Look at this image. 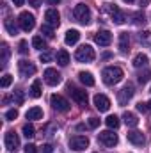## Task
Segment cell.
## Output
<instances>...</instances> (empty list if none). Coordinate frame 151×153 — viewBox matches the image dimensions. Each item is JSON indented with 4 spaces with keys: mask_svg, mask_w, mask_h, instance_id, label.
<instances>
[{
    "mask_svg": "<svg viewBox=\"0 0 151 153\" xmlns=\"http://www.w3.org/2000/svg\"><path fill=\"white\" fill-rule=\"evenodd\" d=\"M94 50H93V46H89V45H82L80 48H76L75 52V59L78 62H91V61H94Z\"/></svg>",
    "mask_w": 151,
    "mask_h": 153,
    "instance_id": "3",
    "label": "cell"
},
{
    "mask_svg": "<svg viewBox=\"0 0 151 153\" xmlns=\"http://www.w3.org/2000/svg\"><path fill=\"white\" fill-rule=\"evenodd\" d=\"M146 105H148V112H151V100L148 102V103H146Z\"/></svg>",
    "mask_w": 151,
    "mask_h": 153,
    "instance_id": "47",
    "label": "cell"
},
{
    "mask_svg": "<svg viewBox=\"0 0 151 153\" xmlns=\"http://www.w3.org/2000/svg\"><path fill=\"white\" fill-rule=\"evenodd\" d=\"M27 119H43V109L41 107H32L27 111Z\"/></svg>",
    "mask_w": 151,
    "mask_h": 153,
    "instance_id": "22",
    "label": "cell"
},
{
    "mask_svg": "<svg viewBox=\"0 0 151 153\" xmlns=\"http://www.w3.org/2000/svg\"><path fill=\"white\" fill-rule=\"evenodd\" d=\"M32 46L38 48V50H43L44 48V39L41 38V36H34L32 38Z\"/></svg>",
    "mask_w": 151,
    "mask_h": 153,
    "instance_id": "32",
    "label": "cell"
},
{
    "mask_svg": "<svg viewBox=\"0 0 151 153\" xmlns=\"http://www.w3.org/2000/svg\"><path fill=\"white\" fill-rule=\"evenodd\" d=\"M52 57H53V55H52L50 52H43V53L39 55V61H41V62H50Z\"/></svg>",
    "mask_w": 151,
    "mask_h": 153,
    "instance_id": "37",
    "label": "cell"
},
{
    "mask_svg": "<svg viewBox=\"0 0 151 153\" xmlns=\"http://www.w3.org/2000/svg\"><path fill=\"white\" fill-rule=\"evenodd\" d=\"M123 2H126V4H132V2H135V0H123Z\"/></svg>",
    "mask_w": 151,
    "mask_h": 153,
    "instance_id": "49",
    "label": "cell"
},
{
    "mask_svg": "<svg viewBox=\"0 0 151 153\" xmlns=\"http://www.w3.org/2000/svg\"><path fill=\"white\" fill-rule=\"evenodd\" d=\"M98 141L101 144H105L107 148H114L117 144V134H114L112 130H105V132H100L98 135Z\"/></svg>",
    "mask_w": 151,
    "mask_h": 153,
    "instance_id": "7",
    "label": "cell"
},
{
    "mask_svg": "<svg viewBox=\"0 0 151 153\" xmlns=\"http://www.w3.org/2000/svg\"><path fill=\"white\" fill-rule=\"evenodd\" d=\"M105 125H107L110 130H112V128L115 130V128L119 126V117H117V116H109V117L105 119Z\"/></svg>",
    "mask_w": 151,
    "mask_h": 153,
    "instance_id": "26",
    "label": "cell"
},
{
    "mask_svg": "<svg viewBox=\"0 0 151 153\" xmlns=\"http://www.w3.org/2000/svg\"><path fill=\"white\" fill-rule=\"evenodd\" d=\"M11 82H13V76H11V75H4V76H2L0 85H2V87H9V85H11Z\"/></svg>",
    "mask_w": 151,
    "mask_h": 153,
    "instance_id": "35",
    "label": "cell"
},
{
    "mask_svg": "<svg viewBox=\"0 0 151 153\" xmlns=\"http://www.w3.org/2000/svg\"><path fill=\"white\" fill-rule=\"evenodd\" d=\"M18 52H20V53H27V52H29V45H27V41H20V45H18Z\"/></svg>",
    "mask_w": 151,
    "mask_h": 153,
    "instance_id": "39",
    "label": "cell"
},
{
    "mask_svg": "<svg viewBox=\"0 0 151 153\" xmlns=\"http://www.w3.org/2000/svg\"><path fill=\"white\" fill-rule=\"evenodd\" d=\"M4 27H5V30H7L11 36H16V34H18V29H16V25H14L13 18H5V22H4Z\"/></svg>",
    "mask_w": 151,
    "mask_h": 153,
    "instance_id": "25",
    "label": "cell"
},
{
    "mask_svg": "<svg viewBox=\"0 0 151 153\" xmlns=\"http://www.w3.org/2000/svg\"><path fill=\"white\" fill-rule=\"evenodd\" d=\"M123 119H124V123L128 126H137L139 125V119H137V116L133 114V112H124L123 114Z\"/></svg>",
    "mask_w": 151,
    "mask_h": 153,
    "instance_id": "24",
    "label": "cell"
},
{
    "mask_svg": "<svg viewBox=\"0 0 151 153\" xmlns=\"http://www.w3.org/2000/svg\"><path fill=\"white\" fill-rule=\"evenodd\" d=\"M87 146H89V139L84 137V135H75V137L70 139V148L75 150V152H82V150H85Z\"/></svg>",
    "mask_w": 151,
    "mask_h": 153,
    "instance_id": "10",
    "label": "cell"
},
{
    "mask_svg": "<svg viewBox=\"0 0 151 153\" xmlns=\"http://www.w3.org/2000/svg\"><path fill=\"white\" fill-rule=\"evenodd\" d=\"M4 141H5V148H7L9 152H16V150L20 148V137H18L14 132H7L5 137H4Z\"/></svg>",
    "mask_w": 151,
    "mask_h": 153,
    "instance_id": "12",
    "label": "cell"
},
{
    "mask_svg": "<svg viewBox=\"0 0 151 153\" xmlns=\"http://www.w3.org/2000/svg\"><path fill=\"white\" fill-rule=\"evenodd\" d=\"M18 23H20L21 30L30 32V30L36 27V18H34V14H30V13L23 11V13H20V16H18Z\"/></svg>",
    "mask_w": 151,
    "mask_h": 153,
    "instance_id": "5",
    "label": "cell"
},
{
    "mask_svg": "<svg viewBox=\"0 0 151 153\" xmlns=\"http://www.w3.org/2000/svg\"><path fill=\"white\" fill-rule=\"evenodd\" d=\"M105 11L110 14V18H112V22L115 25H121V23L126 22V14H124L115 4H105Z\"/></svg>",
    "mask_w": 151,
    "mask_h": 153,
    "instance_id": "4",
    "label": "cell"
},
{
    "mask_svg": "<svg viewBox=\"0 0 151 153\" xmlns=\"http://www.w3.org/2000/svg\"><path fill=\"white\" fill-rule=\"evenodd\" d=\"M14 5H23V0H13Z\"/></svg>",
    "mask_w": 151,
    "mask_h": 153,
    "instance_id": "46",
    "label": "cell"
},
{
    "mask_svg": "<svg viewBox=\"0 0 151 153\" xmlns=\"http://www.w3.org/2000/svg\"><path fill=\"white\" fill-rule=\"evenodd\" d=\"M16 117H18V111H16V109H11V111L5 112V119H9V121H13V119H16Z\"/></svg>",
    "mask_w": 151,
    "mask_h": 153,
    "instance_id": "38",
    "label": "cell"
},
{
    "mask_svg": "<svg viewBox=\"0 0 151 153\" xmlns=\"http://www.w3.org/2000/svg\"><path fill=\"white\" fill-rule=\"evenodd\" d=\"M73 16H75L76 22H80L82 25H89V23H91V11H89V7H87L85 4H78V5H75Z\"/></svg>",
    "mask_w": 151,
    "mask_h": 153,
    "instance_id": "2",
    "label": "cell"
},
{
    "mask_svg": "<svg viewBox=\"0 0 151 153\" xmlns=\"http://www.w3.org/2000/svg\"><path fill=\"white\" fill-rule=\"evenodd\" d=\"M119 50L123 53H126L130 50V36H128V32H121L119 34Z\"/></svg>",
    "mask_w": 151,
    "mask_h": 153,
    "instance_id": "18",
    "label": "cell"
},
{
    "mask_svg": "<svg viewBox=\"0 0 151 153\" xmlns=\"http://www.w3.org/2000/svg\"><path fill=\"white\" fill-rule=\"evenodd\" d=\"M23 135H25L27 139H32V137L36 135V130H34V126H32L30 123H27V125H23Z\"/></svg>",
    "mask_w": 151,
    "mask_h": 153,
    "instance_id": "29",
    "label": "cell"
},
{
    "mask_svg": "<svg viewBox=\"0 0 151 153\" xmlns=\"http://www.w3.org/2000/svg\"><path fill=\"white\" fill-rule=\"evenodd\" d=\"M18 71H20V76H32L34 73H36V66L30 62V61H20L18 62Z\"/></svg>",
    "mask_w": 151,
    "mask_h": 153,
    "instance_id": "11",
    "label": "cell"
},
{
    "mask_svg": "<svg viewBox=\"0 0 151 153\" xmlns=\"http://www.w3.org/2000/svg\"><path fill=\"white\" fill-rule=\"evenodd\" d=\"M132 16H133V23H137V25H139V23H144V22H146V20H144V14H142V13H135V14H132Z\"/></svg>",
    "mask_w": 151,
    "mask_h": 153,
    "instance_id": "36",
    "label": "cell"
},
{
    "mask_svg": "<svg viewBox=\"0 0 151 153\" xmlns=\"http://www.w3.org/2000/svg\"><path fill=\"white\" fill-rule=\"evenodd\" d=\"M29 2H30V4H32L34 7H39V5L43 4V0H29Z\"/></svg>",
    "mask_w": 151,
    "mask_h": 153,
    "instance_id": "44",
    "label": "cell"
},
{
    "mask_svg": "<svg viewBox=\"0 0 151 153\" xmlns=\"http://www.w3.org/2000/svg\"><path fill=\"white\" fill-rule=\"evenodd\" d=\"M100 126V119L98 117H89V128H98Z\"/></svg>",
    "mask_w": 151,
    "mask_h": 153,
    "instance_id": "40",
    "label": "cell"
},
{
    "mask_svg": "<svg viewBox=\"0 0 151 153\" xmlns=\"http://www.w3.org/2000/svg\"><path fill=\"white\" fill-rule=\"evenodd\" d=\"M30 96L32 98H39L41 96V82L36 80L34 84H32V87H30Z\"/></svg>",
    "mask_w": 151,
    "mask_h": 153,
    "instance_id": "27",
    "label": "cell"
},
{
    "mask_svg": "<svg viewBox=\"0 0 151 153\" xmlns=\"http://www.w3.org/2000/svg\"><path fill=\"white\" fill-rule=\"evenodd\" d=\"M0 50H2V59H0V62H2V68H4V66H7V59H9V46L4 43Z\"/></svg>",
    "mask_w": 151,
    "mask_h": 153,
    "instance_id": "28",
    "label": "cell"
},
{
    "mask_svg": "<svg viewBox=\"0 0 151 153\" xmlns=\"http://www.w3.org/2000/svg\"><path fill=\"white\" fill-rule=\"evenodd\" d=\"M150 38H151V32H150V30H144V32H141V34H139V41H141L142 45H146V43L150 41Z\"/></svg>",
    "mask_w": 151,
    "mask_h": 153,
    "instance_id": "34",
    "label": "cell"
},
{
    "mask_svg": "<svg viewBox=\"0 0 151 153\" xmlns=\"http://www.w3.org/2000/svg\"><path fill=\"white\" fill-rule=\"evenodd\" d=\"M94 41L100 45V46H109L112 43V34L109 30H100L94 34Z\"/></svg>",
    "mask_w": 151,
    "mask_h": 153,
    "instance_id": "16",
    "label": "cell"
},
{
    "mask_svg": "<svg viewBox=\"0 0 151 153\" xmlns=\"http://www.w3.org/2000/svg\"><path fill=\"white\" fill-rule=\"evenodd\" d=\"M23 150H25V153H38V148H36V144H27Z\"/></svg>",
    "mask_w": 151,
    "mask_h": 153,
    "instance_id": "41",
    "label": "cell"
},
{
    "mask_svg": "<svg viewBox=\"0 0 151 153\" xmlns=\"http://www.w3.org/2000/svg\"><path fill=\"white\" fill-rule=\"evenodd\" d=\"M146 4H148V0H141V5H142V7H144Z\"/></svg>",
    "mask_w": 151,
    "mask_h": 153,
    "instance_id": "48",
    "label": "cell"
},
{
    "mask_svg": "<svg viewBox=\"0 0 151 153\" xmlns=\"http://www.w3.org/2000/svg\"><path fill=\"white\" fill-rule=\"evenodd\" d=\"M13 98H14V102H16L18 105H21V103H23V100H25V96H23V91H21V89H14V93H13Z\"/></svg>",
    "mask_w": 151,
    "mask_h": 153,
    "instance_id": "31",
    "label": "cell"
},
{
    "mask_svg": "<svg viewBox=\"0 0 151 153\" xmlns=\"http://www.w3.org/2000/svg\"><path fill=\"white\" fill-rule=\"evenodd\" d=\"M133 93H135L133 84H126V85L117 93V102H119V105H126V103H128V100L133 96Z\"/></svg>",
    "mask_w": 151,
    "mask_h": 153,
    "instance_id": "9",
    "label": "cell"
},
{
    "mask_svg": "<svg viewBox=\"0 0 151 153\" xmlns=\"http://www.w3.org/2000/svg\"><path fill=\"white\" fill-rule=\"evenodd\" d=\"M68 93L71 94V98L75 100L78 105H87V93L85 91H82V89H76V87H73L71 84H68Z\"/></svg>",
    "mask_w": 151,
    "mask_h": 153,
    "instance_id": "8",
    "label": "cell"
},
{
    "mask_svg": "<svg viewBox=\"0 0 151 153\" xmlns=\"http://www.w3.org/2000/svg\"><path fill=\"white\" fill-rule=\"evenodd\" d=\"M50 103H52V107H53L55 111H59V112H68V111H70V102H68L64 96H61V94H52Z\"/></svg>",
    "mask_w": 151,
    "mask_h": 153,
    "instance_id": "6",
    "label": "cell"
},
{
    "mask_svg": "<svg viewBox=\"0 0 151 153\" xmlns=\"http://www.w3.org/2000/svg\"><path fill=\"white\" fill-rule=\"evenodd\" d=\"M68 62H70V53L66 50H59L57 52V64L59 66H68Z\"/></svg>",
    "mask_w": 151,
    "mask_h": 153,
    "instance_id": "23",
    "label": "cell"
},
{
    "mask_svg": "<svg viewBox=\"0 0 151 153\" xmlns=\"http://www.w3.org/2000/svg\"><path fill=\"white\" fill-rule=\"evenodd\" d=\"M126 137H128V141H130L132 144H135V146H142V144L146 143V137H144V134H142V132H139V130L128 132V134H126Z\"/></svg>",
    "mask_w": 151,
    "mask_h": 153,
    "instance_id": "17",
    "label": "cell"
},
{
    "mask_svg": "<svg viewBox=\"0 0 151 153\" xmlns=\"http://www.w3.org/2000/svg\"><path fill=\"white\" fill-rule=\"evenodd\" d=\"M101 76H103V82L107 85H114V84H117V82L123 80V70L117 68V66H109V68L103 70Z\"/></svg>",
    "mask_w": 151,
    "mask_h": 153,
    "instance_id": "1",
    "label": "cell"
},
{
    "mask_svg": "<svg viewBox=\"0 0 151 153\" xmlns=\"http://www.w3.org/2000/svg\"><path fill=\"white\" fill-rule=\"evenodd\" d=\"M137 111H139V112H148V105L141 102V103H137Z\"/></svg>",
    "mask_w": 151,
    "mask_h": 153,
    "instance_id": "42",
    "label": "cell"
},
{
    "mask_svg": "<svg viewBox=\"0 0 151 153\" xmlns=\"http://www.w3.org/2000/svg\"><path fill=\"white\" fill-rule=\"evenodd\" d=\"M148 61H150V59H148L146 53H137V55L133 57V66H135V68H144V66L148 64Z\"/></svg>",
    "mask_w": 151,
    "mask_h": 153,
    "instance_id": "21",
    "label": "cell"
},
{
    "mask_svg": "<svg viewBox=\"0 0 151 153\" xmlns=\"http://www.w3.org/2000/svg\"><path fill=\"white\" fill-rule=\"evenodd\" d=\"M150 78H151V70H144V71H141V73L137 75V80H139V84H146Z\"/></svg>",
    "mask_w": 151,
    "mask_h": 153,
    "instance_id": "30",
    "label": "cell"
},
{
    "mask_svg": "<svg viewBox=\"0 0 151 153\" xmlns=\"http://www.w3.org/2000/svg\"><path fill=\"white\" fill-rule=\"evenodd\" d=\"M43 153H53V146L52 144H44L43 146Z\"/></svg>",
    "mask_w": 151,
    "mask_h": 153,
    "instance_id": "43",
    "label": "cell"
},
{
    "mask_svg": "<svg viewBox=\"0 0 151 153\" xmlns=\"http://www.w3.org/2000/svg\"><path fill=\"white\" fill-rule=\"evenodd\" d=\"M44 20H46V25H50V27H59V23H61V14H59L57 9H48V11L44 13Z\"/></svg>",
    "mask_w": 151,
    "mask_h": 153,
    "instance_id": "14",
    "label": "cell"
},
{
    "mask_svg": "<svg viewBox=\"0 0 151 153\" xmlns=\"http://www.w3.org/2000/svg\"><path fill=\"white\" fill-rule=\"evenodd\" d=\"M61 73L57 71V70H53V68H48V70H44V82L48 84V85H57V84H61Z\"/></svg>",
    "mask_w": 151,
    "mask_h": 153,
    "instance_id": "13",
    "label": "cell"
},
{
    "mask_svg": "<svg viewBox=\"0 0 151 153\" xmlns=\"http://www.w3.org/2000/svg\"><path fill=\"white\" fill-rule=\"evenodd\" d=\"M78 80H80L82 84L89 85V87H91V85H94V76L91 75L89 71H80V73H78Z\"/></svg>",
    "mask_w": 151,
    "mask_h": 153,
    "instance_id": "20",
    "label": "cell"
},
{
    "mask_svg": "<svg viewBox=\"0 0 151 153\" xmlns=\"http://www.w3.org/2000/svg\"><path fill=\"white\" fill-rule=\"evenodd\" d=\"M46 2H48V4H50V5H57V4H59V2H61V0H46Z\"/></svg>",
    "mask_w": 151,
    "mask_h": 153,
    "instance_id": "45",
    "label": "cell"
},
{
    "mask_svg": "<svg viewBox=\"0 0 151 153\" xmlns=\"http://www.w3.org/2000/svg\"><path fill=\"white\" fill-rule=\"evenodd\" d=\"M41 34H43V36H46L48 39H53V30H52V27H50V25H46V23H44V25H41Z\"/></svg>",
    "mask_w": 151,
    "mask_h": 153,
    "instance_id": "33",
    "label": "cell"
},
{
    "mask_svg": "<svg viewBox=\"0 0 151 153\" xmlns=\"http://www.w3.org/2000/svg\"><path fill=\"white\" fill-rule=\"evenodd\" d=\"M78 39H80V32L75 30V29H71V30L66 32L64 41H66V45H75V43H78Z\"/></svg>",
    "mask_w": 151,
    "mask_h": 153,
    "instance_id": "19",
    "label": "cell"
},
{
    "mask_svg": "<svg viewBox=\"0 0 151 153\" xmlns=\"http://www.w3.org/2000/svg\"><path fill=\"white\" fill-rule=\"evenodd\" d=\"M94 107L100 111V112H107L110 109V100L105 96V94H96L94 96Z\"/></svg>",
    "mask_w": 151,
    "mask_h": 153,
    "instance_id": "15",
    "label": "cell"
}]
</instances>
